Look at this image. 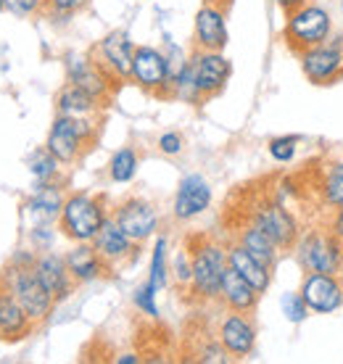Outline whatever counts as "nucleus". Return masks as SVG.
Listing matches in <instances>:
<instances>
[{
    "instance_id": "4c0bfd02",
    "label": "nucleus",
    "mask_w": 343,
    "mask_h": 364,
    "mask_svg": "<svg viewBox=\"0 0 343 364\" xmlns=\"http://www.w3.org/2000/svg\"><path fill=\"white\" fill-rule=\"evenodd\" d=\"M32 240H35V246H40V248L51 246V240H53V230L48 228V225H37V228L32 230Z\"/></svg>"
},
{
    "instance_id": "a878e982",
    "label": "nucleus",
    "mask_w": 343,
    "mask_h": 364,
    "mask_svg": "<svg viewBox=\"0 0 343 364\" xmlns=\"http://www.w3.org/2000/svg\"><path fill=\"white\" fill-rule=\"evenodd\" d=\"M238 243H241L256 262H262V264L272 272V267H275V262H278V248L280 246H278L262 228H256V225H251V222L243 225V228H241V235H238Z\"/></svg>"
},
{
    "instance_id": "9b49d317",
    "label": "nucleus",
    "mask_w": 343,
    "mask_h": 364,
    "mask_svg": "<svg viewBox=\"0 0 343 364\" xmlns=\"http://www.w3.org/2000/svg\"><path fill=\"white\" fill-rule=\"evenodd\" d=\"M301 299L307 301L312 311H338L343 306V280L338 274L327 272H309L301 285Z\"/></svg>"
},
{
    "instance_id": "7c9ffc66",
    "label": "nucleus",
    "mask_w": 343,
    "mask_h": 364,
    "mask_svg": "<svg viewBox=\"0 0 343 364\" xmlns=\"http://www.w3.org/2000/svg\"><path fill=\"white\" fill-rule=\"evenodd\" d=\"M283 311H285V317L290 322H304L309 314V306L307 301L301 299V293H285L283 296Z\"/></svg>"
},
{
    "instance_id": "423d86ee",
    "label": "nucleus",
    "mask_w": 343,
    "mask_h": 364,
    "mask_svg": "<svg viewBox=\"0 0 343 364\" xmlns=\"http://www.w3.org/2000/svg\"><path fill=\"white\" fill-rule=\"evenodd\" d=\"M193 259V280H190V293L199 301L219 299L222 280L227 272V251L214 240L201 237V243L190 251Z\"/></svg>"
},
{
    "instance_id": "4468645a",
    "label": "nucleus",
    "mask_w": 343,
    "mask_h": 364,
    "mask_svg": "<svg viewBox=\"0 0 343 364\" xmlns=\"http://www.w3.org/2000/svg\"><path fill=\"white\" fill-rule=\"evenodd\" d=\"M304 74L312 85H333L343 72V50L341 46H320L301 55Z\"/></svg>"
},
{
    "instance_id": "f704fd0d",
    "label": "nucleus",
    "mask_w": 343,
    "mask_h": 364,
    "mask_svg": "<svg viewBox=\"0 0 343 364\" xmlns=\"http://www.w3.org/2000/svg\"><path fill=\"white\" fill-rule=\"evenodd\" d=\"M43 6V0H6V9L16 16H32Z\"/></svg>"
},
{
    "instance_id": "c756f323",
    "label": "nucleus",
    "mask_w": 343,
    "mask_h": 364,
    "mask_svg": "<svg viewBox=\"0 0 343 364\" xmlns=\"http://www.w3.org/2000/svg\"><path fill=\"white\" fill-rule=\"evenodd\" d=\"M148 285L154 288L156 293L167 285V240L159 237L154 248V259H151V277H148Z\"/></svg>"
},
{
    "instance_id": "72a5a7b5",
    "label": "nucleus",
    "mask_w": 343,
    "mask_h": 364,
    "mask_svg": "<svg viewBox=\"0 0 343 364\" xmlns=\"http://www.w3.org/2000/svg\"><path fill=\"white\" fill-rule=\"evenodd\" d=\"M174 274H177L180 285H190V280H193V259H190V251H182L174 259Z\"/></svg>"
},
{
    "instance_id": "f3484780",
    "label": "nucleus",
    "mask_w": 343,
    "mask_h": 364,
    "mask_svg": "<svg viewBox=\"0 0 343 364\" xmlns=\"http://www.w3.org/2000/svg\"><path fill=\"white\" fill-rule=\"evenodd\" d=\"M219 343L225 346L230 356H238V359L248 356L253 351V343H256L253 322L246 317L243 311H230L219 325Z\"/></svg>"
},
{
    "instance_id": "f257e3e1",
    "label": "nucleus",
    "mask_w": 343,
    "mask_h": 364,
    "mask_svg": "<svg viewBox=\"0 0 343 364\" xmlns=\"http://www.w3.org/2000/svg\"><path fill=\"white\" fill-rule=\"evenodd\" d=\"M230 72H233L230 61L222 55V50H199L196 48V53L190 55V61L174 82V95H182L193 103L214 98L225 90Z\"/></svg>"
},
{
    "instance_id": "e433bc0d",
    "label": "nucleus",
    "mask_w": 343,
    "mask_h": 364,
    "mask_svg": "<svg viewBox=\"0 0 343 364\" xmlns=\"http://www.w3.org/2000/svg\"><path fill=\"white\" fill-rule=\"evenodd\" d=\"M48 6L53 11H58V14H74L82 6H88V0H48Z\"/></svg>"
},
{
    "instance_id": "20e7f679",
    "label": "nucleus",
    "mask_w": 343,
    "mask_h": 364,
    "mask_svg": "<svg viewBox=\"0 0 343 364\" xmlns=\"http://www.w3.org/2000/svg\"><path fill=\"white\" fill-rule=\"evenodd\" d=\"M285 29H283V40L293 55H301L307 50H315V48L325 46L327 35H330V16H327L325 9L320 6H301V9L285 14Z\"/></svg>"
},
{
    "instance_id": "1a4fd4ad",
    "label": "nucleus",
    "mask_w": 343,
    "mask_h": 364,
    "mask_svg": "<svg viewBox=\"0 0 343 364\" xmlns=\"http://www.w3.org/2000/svg\"><path fill=\"white\" fill-rule=\"evenodd\" d=\"M298 262L307 272H327L341 274L343 269V240L333 230H315L304 237Z\"/></svg>"
},
{
    "instance_id": "4be33fe9",
    "label": "nucleus",
    "mask_w": 343,
    "mask_h": 364,
    "mask_svg": "<svg viewBox=\"0 0 343 364\" xmlns=\"http://www.w3.org/2000/svg\"><path fill=\"white\" fill-rule=\"evenodd\" d=\"M32 325H35V322L29 319L24 306H21L6 288H0V338L19 341V338L29 336Z\"/></svg>"
},
{
    "instance_id": "dca6fc26",
    "label": "nucleus",
    "mask_w": 343,
    "mask_h": 364,
    "mask_svg": "<svg viewBox=\"0 0 343 364\" xmlns=\"http://www.w3.org/2000/svg\"><path fill=\"white\" fill-rule=\"evenodd\" d=\"M227 9L204 3L196 14V48L199 50H225L227 46Z\"/></svg>"
},
{
    "instance_id": "412c9836",
    "label": "nucleus",
    "mask_w": 343,
    "mask_h": 364,
    "mask_svg": "<svg viewBox=\"0 0 343 364\" xmlns=\"http://www.w3.org/2000/svg\"><path fill=\"white\" fill-rule=\"evenodd\" d=\"M259 296H262V293L256 291L251 282L246 280V277H241V274L235 272V269H230V267H227L225 280H222V291H219V299L225 301L227 309H230V311H243V314H248V311L256 309V304H259Z\"/></svg>"
},
{
    "instance_id": "c03bdc74",
    "label": "nucleus",
    "mask_w": 343,
    "mask_h": 364,
    "mask_svg": "<svg viewBox=\"0 0 343 364\" xmlns=\"http://www.w3.org/2000/svg\"><path fill=\"white\" fill-rule=\"evenodd\" d=\"M341 272H343V269H341Z\"/></svg>"
},
{
    "instance_id": "aec40b11",
    "label": "nucleus",
    "mask_w": 343,
    "mask_h": 364,
    "mask_svg": "<svg viewBox=\"0 0 343 364\" xmlns=\"http://www.w3.org/2000/svg\"><path fill=\"white\" fill-rule=\"evenodd\" d=\"M100 103L98 98H93L90 92H85L77 85H63L58 95H56V114L58 117H74V119H93L100 122Z\"/></svg>"
},
{
    "instance_id": "f8f14e48",
    "label": "nucleus",
    "mask_w": 343,
    "mask_h": 364,
    "mask_svg": "<svg viewBox=\"0 0 343 364\" xmlns=\"http://www.w3.org/2000/svg\"><path fill=\"white\" fill-rule=\"evenodd\" d=\"M93 246L100 254V259L109 264V269L117 264H125V262H132L137 256V243L119 228L114 217H106L103 228L98 230V235L93 237Z\"/></svg>"
},
{
    "instance_id": "f03ea898",
    "label": "nucleus",
    "mask_w": 343,
    "mask_h": 364,
    "mask_svg": "<svg viewBox=\"0 0 343 364\" xmlns=\"http://www.w3.org/2000/svg\"><path fill=\"white\" fill-rule=\"evenodd\" d=\"M106 217H109L106 214V198L77 193V196H69L63 200L58 228L74 243H93V237L98 235Z\"/></svg>"
},
{
    "instance_id": "ea45409f",
    "label": "nucleus",
    "mask_w": 343,
    "mask_h": 364,
    "mask_svg": "<svg viewBox=\"0 0 343 364\" xmlns=\"http://www.w3.org/2000/svg\"><path fill=\"white\" fill-rule=\"evenodd\" d=\"M333 232L343 240V203L338 206V214H335V219H333Z\"/></svg>"
},
{
    "instance_id": "7ed1b4c3",
    "label": "nucleus",
    "mask_w": 343,
    "mask_h": 364,
    "mask_svg": "<svg viewBox=\"0 0 343 364\" xmlns=\"http://www.w3.org/2000/svg\"><path fill=\"white\" fill-rule=\"evenodd\" d=\"M0 288H6L24 306L32 322H43L56 306V299L37 277L35 264H14L11 262L9 269L0 274Z\"/></svg>"
},
{
    "instance_id": "79ce46f5",
    "label": "nucleus",
    "mask_w": 343,
    "mask_h": 364,
    "mask_svg": "<svg viewBox=\"0 0 343 364\" xmlns=\"http://www.w3.org/2000/svg\"><path fill=\"white\" fill-rule=\"evenodd\" d=\"M209 3H214L219 9H230V6H233V0H209Z\"/></svg>"
},
{
    "instance_id": "2eb2a0df",
    "label": "nucleus",
    "mask_w": 343,
    "mask_h": 364,
    "mask_svg": "<svg viewBox=\"0 0 343 364\" xmlns=\"http://www.w3.org/2000/svg\"><path fill=\"white\" fill-rule=\"evenodd\" d=\"M132 53H135V46H132V40L125 32L106 35L95 46V50H93V55L119 80H130V74H132Z\"/></svg>"
},
{
    "instance_id": "c85d7f7f",
    "label": "nucleus",
    "mask_w": 343,
    "mask_h": 364,
    "mask_svg": "<svg viewBox=\"0 0 343 364\" xmlns=\"http://www.w3.org/2000/svg\"><path fill=\"white\" fill-rule=\"evenodd\" d=\"M137 172V154L132 148H122L117 154L111 156L109 164V174L114 182H130Z\"/></svg>"
},
{
    "instance_id": "473e14b6",
    "label": "nucleus",
    "mask_w": 343,
    "mask_h": 364,
    "mask_svg": "<svg viewBox=\"0 0 343 364\" xmlns=\"http://www.w3.org/2000/svg\"><path fill=\"white\" fill-rule=\"evenodd\" d=\"M156 291L145 282V285H140L135 291V306L140 311H145L148 317H159V309H156Z\"/></svg>"
},
{
    "instance_id": "37998d69",
    "label": "nucleus",
    "mask_w": 343,
    "mask_h": 364,
    "mask_svg": "<svg viewBox=\"0 0 343 364\" xmlns=\"http://www.w3.org/2000/svg\"><path fill=\"white\" fill-rule=\"evenodd\" d=\"M3 9H6V0H0V11H3Z\"/></svg>"
},
{
    "instance_id": "a211bd4d",
    "label": "nucleus",
    "mask_w": 343,
    "mask_h": 364,
    "mask_svg": "<svg viewBox=\"0 0 343 364\" xmlns=\"http://www.w3.org/2000/svg\"><path fill=\"white\" fill-rule=\"evenodd\" d=\"M211 203V188L201 174H188L177 188L174 196V217L188 222V219L199 217L209 209Z\"/></svg>"
},
{
    "instance_id": "bb28decb",
    "label": "nucleus",
    "mask_w": 343,
    "mask_h": 364,
    "mask_svg": "<svg viewBox=\"0 0 343 364\" xmlns=\"http://www.w3.org/2000/svg\"><path fill=\"white\" fill-rule=\"evenodd\" d=\"M58 164H61V161H58L48 148H37L27 159L29 172H32V177H35L37 182H53L56 177H58Z\"/></svg>"
},
{
    "instance_id": "5701e85b",
    "label": "nucleus",
    "mask_w": 343,
    "mask_h": 364,
    "mask_svg": "<svg viewBox=\"0 0 343 364\" xmlns=\"http://www.w3.org/2000/svg\"><path fill=\"white\" fill-rule=\"evenodd\" d=\"M63 200L66 198L56 182H40L37 191L32 193V198L27 200V211L35 217L37 225H51L61 217Z\"/></svg>"
},
{
    "instance_id": "9d476101",
    "label": "nucleus",
    "mask_w": 343,
    "mask_h": 364,
    "mask_svg": "<svg viewBox=\"0 0 343 364\" xmlns=\"http://www.w3.org/2000/svg\"><path fill=\"white\" fill-rule=\"evenodd\" d=\"M248 222L256 225V228H262L280 248L296 246L298 228L280 200H264V203H256L253 211L248 214Z\"/></svg>"
},
{
    "instance_id": "b1692460",
    "label": "nucleus",
    "mask_w": 343,
    "mask_h": 364,
    "mask_svg": "<svg viewBox=\"0 0 343 364\" xmlns=\"http://www.w3.org/2000/svg\"><path fill=\"white\" fill-rule=\"evenodd\" d=\"M66 267H69L74 282H90L109 269V264L100 259L93 243H77V248L66 254Z\"/></svg>"
},
{
    "instance_id": "ddd939ff",
    "label": "nucleus",
    "mask_w": 343,
    "mask_h": 364,
    "mask_svg": "<svg viewBox=\"0 0 343 364\" xmlns=\"http://www.w3.org/2000/svg\"><path fill=\"white\" fill-rule=\"evenodd\" d=\"M114 219L135 243L148 240L156 232V228H159V214L143 198H130L125 203H119V209L114 211Z\"/></svg>"
},
{
    "instance_id": "c9c22d12",
    "label": "nucleus",
    "mask_w": 343,
    "mask_h": 364,
    "mask_svg": "<svg viewBox=\"0 0 343 364\" xmlns=\"http://www.w3.org/2000/svg\"><path fill=\"white\" fill-rule=\"evenodd\" d=\"M159 148H162V154L167 156H174L182 151V137L177 135V132H164L162 137H159Z\"/></svg>"
},
{
    "instance_id": "58836bf2",
    "label": "nucleus",
    "mask_w": 343,
    "mask_h": 364,
    "mask_svg": "<svg viewBox=\"0 0 343 364\" xmlns=\"http://www.w3.org/2000/svg\"><path fill=\"white\" fill-rule=\"evenodd\" d=\"M278 6H280L285 14H290V11L301 9V6H307V0H278Z\"/></svg>"
},
{
    "instance_id": "6ab92c4d",
    "label": "nucleus",
    "mask_w": 343,
    "mask_h": 364,
    "mask_svg": "<svg viewBox=\"0 0 343 364\" xmlns=\"http://www.w3.org/2000/svg\"><path fill=\"white\" fill-rule=\"evenodd\" d=\"M35 272L40 282L46 285V291L56 299V304L63 299H69V293L74 288V277L66 267V259L56 254H43L35 259Z\"/></svg>"
},
{
    "instance_id": "2f4dec72",
    "label": "nucleus",
    "mask_w": 343,
    "mask_h": 364,
    "mask_svg": "<svg viewBox=\"0 0 343 364\" xmlns=\"http://www.w3.org/2000/svg\"><path fill=\"white\" fill-rule=\"evenodd\" d=\"M296 137H275L270 143V154L275 161H290L296 154Z\"/></svg>"
},
{
    "instance_id": "6e6552de",
    "label": "nucleus",
    "mask_w": 343,
    "mask_h": 364,
    "mask_svg": "<svg viewBox=\"0 0 343 364\" xmlns=\"http://www.w3.org/2000/svg\"><path fill=\"white\" fill-rule=\"evenodd\" d=\"M66 74H69V82L82 87L85 92H90L103 106L114 98L117 87L122 85V80L114 77L95 55H66Z\"/></svg>"
},
{
    "instance_id": "393cba45",
    "label": "nucleus",
    "mask_w": 343,
    "mask_h": 364,
    "mask_svg": "<svg viewBox=\"0 0 343 364\" xmlns=\"http://www.w3.org/2000/svg\"><path fill=\"white\" fill-rule=\"evenodd\" d=\"M227 267L235 269L241 277H246L259 293H264L270 288V269H267L262 262H256L241 243L230 246V251H227Z\"/></svg>"
},
{
    "instance_id": "0eeeda50",
    "label": "nucleus",
    "mask_w": 343,
    "mask_h": 364,
    "mask_svg": "<svg viewBox=\"0 0 343 364\" xmlns=\"http://www.w3.org/2000/svg\"><path fill=\"white\" fill-rule=\"evenodd\" d=\"M130 80L151 92L156 98H172L174 87H172V72H169V58L151 46H140L132 53V74Z\"/></svg>"
},
{
    "instance_id": "cd10ccee",
    "label": "nucleus",
    "mask_w": 343,
    "mask_h": 364,
    "mask_svg": "<svg viewBox=\"0 0 343 364\" xmlns=\"http://www.w3.org/2000/svg\"><path fill=\"white\" fill-rule=\"evenodd\" d=\"M320 193H322V203L330 209H338L343 203V164H333L327 169L325 180L320 182Z\"/></svg>"
},
{
    "instance_id": "a19ab883",
    "label": "nucleus",
    "mask_w": 343,
    "mask_h": 364,
    "mask_svg": "<svg viewBox=\"0 0 343 364\" xmlns=\"http://www.w3.org/2000/svg\"><path fill=\"white\" fill-rule=\"evenodd\" d=\"M117 362H119V364H137V362H140V356H135V354H125V356H117Z\"/></svg>"
},
{
    "instance_id": "39448f33",
    "label": "nucleus",
    "mask_w": 343,
    "mask_h": 364,
    "mask_svg": "<svg viewBox=\"0 0 343 364\" xmlns=\"http://www.w3.org/2000/svg\"><path fill=\"white\" fill-rule=\"evenodd\" d=\"M98 122L93 119L56 117L46 148L61 161V164H77L88 154L98 137Z\"/></svg>"
}]
</instances>
